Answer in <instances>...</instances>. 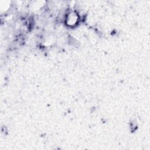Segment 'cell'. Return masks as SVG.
<instances>
[{"mask_svg": "<svg viewBox=\"0 0 150 150\" xmlns=\"http://www.w3.org/2000/svg\"><path fill=\"white\" fill-rule=\"evenodd\" d=\"M78 18L77 15L75 13H71L67 18V23L69 25H73L76 24Z\"/></svg>", "mask_w": 150, "mask_h": 150, "instance_id": "1", "label": "cell"}]
</instances>
